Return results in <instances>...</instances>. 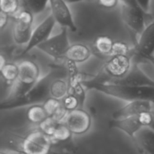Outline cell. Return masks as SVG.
Returning <instances> with one entry per match:
<instances>
[{"label":"cell","instance_id":"484cf974","mask_svg":"<svg viewBox=\"0 0 154 154\" xmlns=\"http://www.w3.org/2000/svg\"><path fill=\"white\" fill-rule=\"evenodd\" d=\"M62 104L64 106V108L67 110L69 112L80 108V103L78 99L73 94L69 93L64 99L62 100Z\"/></svg>","mask_w":154,"mask_h":154},{"label":"cell","instance_id":"5b68a950","mask_svg":"<svg viewBox=\"0 0 154 154\" xmlns=\"http://www.w3.org/2000/svg\"><path fill=\"white\" fill-rule=\"evenodd\" d=\"M15 17V24L13 30L14 40L17 45L28 44L32 34L33 14L26 9L20 10Z\"/></svg>","mask_w":154,"mask_h":154},{"label":"cell","instance_id":"8d00e7d4","mask_svg":"<svg viewBox=\"0 0 154 154\" xmlns=\"http://www.w3.org/2000/svg\"><path fill=\"white\" fill-rule=\"evenodd\" d=\"M81 1H92V0H79V2Z\"/></svg>","mask_w":154,"mask_h":154},{"label":"cell","instance_id":"836d02e7","mask_svg":"<svg viewBox=\"0 0 154 154\" xmlns=\"http://www.w3.org/2000/svg\"><path fill=\"white\" fill-rule=\"evenodd\" d=\"M6 64H7V62H6L5 58L2 55H1L0 56V69H2Z\"/></svg>","mask_w":154,"mask_h":154},{"label":"cell","instance_id":"ba28073f","mask_svg":"<svg viewBox=\"0 0 154 154\" xmlns=\"http://www.w3.org/2000/svg\"><path fill=\"white\" fill-rule=\"evenodd\" d=\"M107 82L124 84L137 87H154V81L147 76L137 63L132 65L125 76L120 79H111Z\"/></svg>","mask_w":154,"mask_h":154},{"label":"cell","instance_id":"cb8c5ba5","mask_svg":"<svg viewBox=\"0 0 154 154\" xmlns=\"http://www.w3.org/2000/svg\"><path fill=\"white\" fill-rule=\"evenodd\" d=\"M19 0H0V9L1 11L8 15H14L20 11Z\"/></svg>","mask_w":154,"mask_h":154},{"label":"cell","instance_id":"d590c367","mask_svg":"<svg viewBox=\"0 0 154 154\" xmlns=\"http://www.w3.org/2000/svg\"><path fill=\"white\" fill-rule=\"evenodd\" d=\"M0 154H8V153H5V152H3V151H1V152H0Z\"/></svg>","mask_w":154,"mask_h":154},{"label":"cell","instance_id":"44dd1931","mask_svg":"<svg viewBox=\"0 0 154 154\" xmlns=\"http://www.w3.org/2000/svg\"><path fill=\"white\" fill-rule=\"evenodd\" d=\"M1 75L7 84L13 85L16 81L19 74V66L14 63H7V64L0 69Z\"/></svg>","mask_w":154,"mask_h":154},{"label":"cell","instance_id":"3957f363","mask_svg":"<svg viewBox=\"0 0 154 154\" xmlns=\"http://www.w3.org/2000/svg\"><path fill=\"white\" fill-rule=\"evenodd\" d=\"M19 74L11 86L8 96L5 99L11 100L19 98L29 91L38 81L39 68L33 61L24 60L19 65Z\"/></svg>","mask_w":154,"mask_h":154},{"label":"cell","instance_id":"d6986e66","mask_svg":"<svg viewBox=\"0 0 154 154\" xmlns=\"http://www.w3.org/2000/svg\"><path fill=\"white\" fill-rule=\"evenodd\" d=\"M69 94L68 82L61 79L54 80L51 86V96L59 100H63Z\"/></svg>","mask_w":154,"mask_h":154},{"label":"cell","instance_id":"1f68e13d","mask_svg":"<svg viewBox=\"0 0 154 154\" xmlns=\"http://www.w3.org/2000/svg\"><path fill=\"white\" fill-rule=\"evenodd\" d=\"M9 15L4 13L2 11H0V29H3L6 26L8 21Z\"/></svg>","mask_w":154,"mask_h":154},{"label":"cell","instance_id":"2e32d148","mask_svg":"<svg viewBox=\"0 0 154 154\" xmlns=\"http://www.w3.org/2000/svg\"><path fill=\"white\" fill-rule=\"evenodd\" d=\"M133 139L138 147L147 154H154V131L143 127L135 134Z\"/></svg>","mask_w":154,"mask_h":154},{"label":"cell","instance_id":"ac0fdd59","mask_svg":"<svg viewBox=\"0 0 154 154\" xmlns=\"http://www.w3.org/2000/svg\"><path fill=\"white\" fill-rule=\"evenodd\" d=\"M26 116L29 121L38 125L49 117L42 105L30 106L27 110Z\"/></svg>","mask_w":154,"mask_h":154},{"label":"cell","instance_id":"9a60e30c","mask_svg":"<svg viewBox=\"0 0 154 154\" xmlns=\"http://www.w3.org/2000/svg\"><path fill=\"white\" fill-rule=\"evenodd\" d=\"M109 127L119 129L133 138L143 126L140 123L138 115L123 119H112L109 122Z\"/></svg>","mask_w":154,"mask_h":154},{"label":"cell","instance_id":"30bf717a","mask_svg":"<svg viewBox=\"0 0 154 154\" xmlns=\"http://www.w3.org/2000/svg\"><path fill=\"white\" fill-rule=\"evenodd\" d=\"M72 134L82 135L86 133L91 126V117L88 112L79 108L68 114L64 123Z\"/></svg>","mask_w":154,"mask_h":154},{"label":"cell","instance_id":"83f0119b","mask_svg":"<svg viewBox=\"0 0 154 154\" xmlns=\"http://www.w3.org/2000/svg\"><path fill=\"white\" fill-rule=\"evenodd\" d=\"M62 102H60V100L59 99H55V98L53 97H49L43 104L44 108L46 111L47 114H48L49 117L52 116L54 113L56 112L57 109L59 108V107L61 105Z\"/></svg>","mask_w":154,"mask_h":154},{"label":"cell","instance_id":"8fae6325","mask_svg":"<svg viewBox=\"0 0 154 154\" xmlns=\"http://www.w3.org/2000/svg\"><path fill=\"white\" fill-rule=\"evenodd\" d=\"M51 15L56 23L63 28H68L72 32H76L78 28L74 21L71 11L65 0H49Z\"/></svg>","mask_w":154,"mask_h":154},{"label":"cell","instance_id":"4fadbf2b","mask_svg":"<svg viewBox=\"0 0 154 154\" xmlns=\"http://www.w3.org/2000/svg\"><path fill=\"white\" fill-rule=\"evenodd\" d=\"M132 66L129 55L113 56L105 64L104 69L110 79H120L127 74Z\"/></svg>","mask_w":154,"mask_h":154},{"label":"cell","instance_id":"5bb4252c","mask_svg":"<svg viewBox=\"0 0 154 154\" xmlns=\"http://www.w3.org/2000/svg\"><path fill=\"white\" fill-rule=\"evenodd\" d=\"M151 104L152 102L144 100L128 102L126 105L114 112L112 117L113 119H123L138 116L142 113L152 110Z\"/></svg>","mask_w":154,"mask_h":154},{"label":"cell","instance_id":"4dcf8cb0","mask_svg":"<svg viewBox=\"0 0 154 154\" xmlns=\"http://www.w3.org/2000/svg\"><path fill=\"white\" fill-rule=\"evenodd\" d=\"M138 5L140 6L141 9L146 13H148L149 9H150V0H136Z\"/></svg>","mask_w":154,"mask_h":154},{"label":"cell","instance_id":"52a82bcc","mask_svg":"<svg viewBox=\"0 0 154 154\" xmlns=\"http://www.w3.org/2000/svg\"><path fill=\"white\" fill-rule=\"evenodd\" d=\"M121 17L127 26L139 36L145 29L146 20L150 15L141 8L121 5Z\"/></svg>","mask_w":154,"mask_h":154},{"label":"cell","instance_id":"9c48e42d","mask_svg":"<svg viewBox=\"0 0 154 154\" xmlns=\"http://www.w3.org/2000/svg\"><path fill=\"white\" fill-rule=\"evenodd\" d=\"M55 23V20L51 14L45 19L43 22L41 23L35 29L33 30L29 42L26 45L25 48L21 53V55H25L33 48H37L38 45L48 40L52 32Z\"/></svg>","mask_w":154,"mask_h":154},{"label":"cell","instance_id":"e0dca14e","mask_svg":"<svg viewBox=\"0 0 154 154\" xmlns=\"http://www.w3.org/2000/svg\"><path fill=\"white\" fill-rule=\"evenodd\" d=\"M90 56L91 51L87 45L83 44H74L70 45L65 54L64 58L69 61L80 63L87 61Z\"/></svg>","mask_w":154,"mask_h":154},{"label":"cell","instance_id":"8992f818","mask_svg":"<svg viewBox=\"0 0 154 154\" xmlns=\"http://www.w3.org/2000/svg\"><path fill=\"white\" fill-rule=\"evenodd\" d=\"M70 47L67 29L63 28L59 34L49 38L37 47L38 49L54 59L64 58L66 51Z\"/></svg>","mask_w":154,"mask_h":154},{"label":"cell","instance_id":"6da1fadb","mask_svg":"<svg viewBox=\"0 0 154 154\" xmlns=\"http://www.w3.org/2000/svg\"><path fill=\"white\" fill-rule=\"evenodd\" d=\"M82 84L85 88L89 90L93 89L126 102L144 100L154 103V87H137L111 82L102 83L93 79L84 81Z\"/></svg>","mask_w":154,"mask_h":154},{"label":"cell","instance_id":"f1b7e54d","mask_svg":"<svg viewBox=\"0 0 154 154\" xmlns=\"http://www.w3.org/2000/svg\"><path fill=\"white\" fill-rule=\"evenodd\" d=\"M129 52H130V48L127 44L123 42L117 41V42H114V45H113L111 57L128 55Z\"/></svg>","mask_w":154,"mask_h":154},{"label":"cell","instance_id":"603a6c76","mask_svg":"<svg viewBox=\"0 0 154 154\" xmlns=\"http://www.w3.org/2000/svg\"><path fill=\"white\" fill-rule=\"evenodd\" d=\"M73 134L65 123H60L54 131L51 138L54 142H66L72 138Z\"/></svg>","mask_w":154,"mask_h":154},{"label":"cell","instance_id":"ffe728a7","mask_svg":"<svg viewBox=\"0 0 154 154\" xmlns=\"http://www.w3.org/2000/svg\"><path fill=\"white\" fill-rule=\"evenodd\" d=\"M114 42L108 35L98 36L94 42V47L98 53L102 55H111Z\"/></svg>","mask_w":154,"mask_h":154},{"label":"cell","instance_id":"7c38bea8","mask_svg":"<svg viewBox=\"0 0 154 154\" xmlns=\"http://www.w3.org/2000/svg\"><path fill=\"white\" fill-rule=\"evenodd\" d=\"M135 55L144 60L154 56V21L146 26L134 48Z\"/></svg>","mask_w":154,"mask_h":154},{"label":"cell","instance_id":"e575fe53","mask_svg":"<svg viewBox=\"0 0 154 154\" xmlns=\"http://www.w3.org/2000/svg\"><path fill=\"white\" fill-rule=\"evenodd\" d=\"M146 60H147V61H149L150 63H152V64H153V66H154V56H152V57H148V58H147Z\"/></svg>","mask_w":154,"mask_h":154},{"label":"cell","instance_id":"f546056e","mask_svg":"<svg viewBox=\"0 0 154 154\" xmlns=\"http://www.w3.org/2000/svg\"><path fill=\"white\" fill-rule=\"evenodd\" d=\"M119 0H98V2L102 7L105 8H113L118 3Z\"/></svg>","mask_w":154,"mask_h":154},{"label":"cell","instance_id":"d6a6232c","mask_svg":"<svg viewBox=\"0 0 154 154\" xmlns=\"http://www.w3.org/2000/svg\"><path fill=\"white\" fill-rule=\"evenodd\" d=\"M119 1H120L121 5H124L129 6V7L141 8L140 6L138 5V2H136V0H119Z\"/></svg>","mask_w":154,"mask_h":154},{"label":"cell","instance_id":"7402d4cb","mask_svg":"<svg viewBox=\"0 0 154 154\" xmlns=\"http://www.w3.org/2000/svg\"><path fill=\"white\" fill-rule=\"evenodd\" d=\"M48 3H49V0H22L23 8L28 10L33 15L42 13Z\"/></svg>","mask_w":154,"mask_h":154},{"label":"cell","instance_id":"4316f807","mask_svg":"<svg viewBox=\"0 0 154 154\" xmlns=\"http://www.w3.org/2000/svg\"><path fill=\"white\" fill-rule=\"evenodd\" d=\"M140 123L143 127H147L154 131V111H146L138 115Z\"/></svg>","mask_w":154,"mask_h":154},{"label":"cell","instance_id":"277c9868","mask_svg":"<svg viewBox=\"0 0 154 154\" xmlns=\"http://www.w3.org/2000/svg\"><path fill=\"white\" fill-rule=\"evenodd\" d=\"M54 144L51 137L37 129L22 138L18 152L21 154H68L54 150Z\"/></svg>","mask_w":154,"mask_h":154},{"label":"cell","instance_id":"d4e9b609","mask_svg":"<svg viewBox=\"0 0 154 154\" xmlns=\"http://www.w3.org/2000/svg\"><path fill=\"white\" fill-rule=\"evenodd\" d=\"M59 124L60 123L57 120H54L52 117H48L46 120H44L38 125V129H40L42 132L48 135V136L51 137Z\"/></svg>","mask_w":154,"mask_h":154},{"label":"cell","instance_id":"7a4b0ae2","mask_svg":"<svg viewBox=\"0 0 154 154\" xmlns=\"http://www.w3.org/2000/svg\"><path fill=\"white\" fill-rule=\"evenodd\" d=\"M57 72L52 71L38 80L37 84L23 96L11 100L4 99L0 104L1 110H12L26 106L43 104L51 97V86L57 77Z\"/></svg>","mask_w":154,"mask_h":154}]
</instances>
